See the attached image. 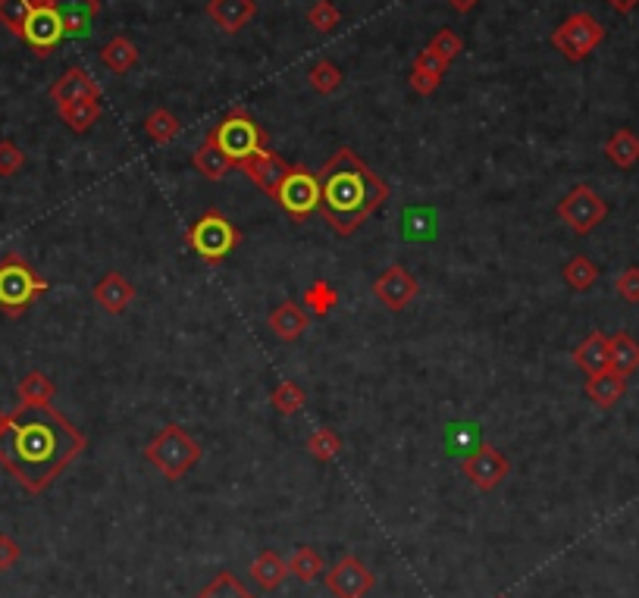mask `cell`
Wrapping results in <instances>:
<instances>
[{
    "mask_svg": "<svg viewBox=\"0 0 639 598\" xmlns=\"http://www.w3.org/2000/svg\"><path fill=\"white\" fill-rule=\"evenodd\" d=\"M88 439L51 404H19L0 426V467L29 495H41L85 451Z\"/></svg>",
    "mask_w": 639,
    "mask_h": 598,
    "instance_id": "obj_1",
    "label": "cell"
},
{
    "mask_svg": "<svg viewBox=\"0 0 639 598\" xmlns=\"http://www.w3.org/2000/svg\"><path fill=\"white\" fill-rule=\"evenodd\" d=\"M320 179V217L339 238H351L376 210L389 201V185L354 154V148H339L323 163Z\"/></svg>",
    "mask_w": 639,
    "mask_h": 598,
    "instance_id": "obj_2",
    "label": "cell"
},
{
    "mask_svg": "<svg viewBox=\"0 0 639 598\" xmlns=\"http://www.w3.org/2000/svg\"><path fill=\"white\" fill-rule=\"evenodd\" d=\"M47 289V279L19 251L0 257V310L10 320H19Z\"/></svg>",
    "mask_w": 639,
    "mask_h": 598,
    "instance_id": "obj_3",
    "label": "cell"
},
{
    "mask_svg": "<svg viewBox=\"0 0 639 598\" xmlns=\"http://www.w3.org/2000/svg\"><path fill=\"white\" fill-rule=\"evenodd\" d=\"M207 138L217 145L235 166H242L254 154L267 151V132L257 126V119L245 107H232L217 126L207 132Z\"/></svg>",
    "mask_w": 639,
    "mask_h": 598,
    "instance_id": "obj_4",
    "label": "cell"
},
{
    "mask_svg": "<svg viewBox=\"0 0 639 598\" xmlns=\"http://www.w3.org/2000/svg\"><path fill=\"white\" fill-rule=\"evenodd\" d=\"M201 442H195L179 423H167L160 433L148 442L145 458L167 476L170 483L182 480V476L201 461Z\"/></svg>",
    "mask_w": 639,
    "mask_h": 598,
    "instance_id": "obj_5",
    "label": "cell"
},
{
    "mask_svg": "<svg viewBox=\"0 0 639 598\" xmlns=\"http://www.w3.org/2000/svg\"><path fill=\"white\" fill-rule=\"evenodd\" d=\"M239 242H242V232L235 229L220 210L201 213V217L185 232L188 251H195L207 267H220V263L239 248Z\"/></svg>",
    "mask_w": 639,
    "mask_h": 598,
    "instance_id": "obj_6",
    "label": "cell"
},
{
    "mask_svg": "<svg viewBox=\"0 0 639 598\" xmlns=\"http://www.w3.org/2000/svg\"><path fill=\"white\" fill-rule=\"evenodd\" d=\"M602 41H605V26H602V22L593 13H586V10L567 16L561 26L552 32L555 51L564 60H571V63H583Z\"/></svg>",
    "mask_w": 639,
    "mask_h": 598,
    "instance_id": "obj_7",
    "label": "cell"
},
{
    "mask_svg": "<svg viewBox=\"0 0 639 598\" xmlns=\"http://www.w3.org/2000/svg\"><path fill=\"white\" fill-rule=\"evenodd\" d=\"M605 217H608V204L599 191H593L589 185H574L558 201V220L574 235H589Z\"/></svg>",
    "mask_w": 639,
    "mask_h": 598,
    "instance_id": "obj_8",
    "label": "cell"
},
{
    "mask_svg": "<svg viewBox=\"0 0 639 598\" xmlns=\"http://www.w3.org/2000/svg\"><path fill=\"white\" fill-rule=\"evenodd\" d=\"M273 198L292 220H307L314 210H320V179L307 166H292Z\"/></svg>",
    "mask_w": 639,
    "mask_h": 598,
    "instance_id": "obj_9",
    "label": "cell"
},
{
    "mask_svg": "<svg viewBox=\"0 0 639 598\" xmlns=\"http://www.w3.org/2000/svg\"><path fill=\"white\" fill-rule=\"evenodd\" d=\"M63 38H66V32H63V22H60V13L54 10V4L51 0H35L26 26H22V41L32 47L35 57L44 60L57 51V44Z\"/></svg>",
    "mask_w": 639,
    "mask_h": 598,
    "instance_id": "obj_10",
    "label": "cell"
},
{
    "mask_svg": "<svg viewBox=\"0 0 639 598\" xmlns=\"http://www.w3.org/2000/svg\"><path fill=\"white\" fill-rule=\"evenodd\" d=\"M323 580H326V589L336 598H364L376 586V577L364 567V561L358 555L339 558L333 567L326 570Z\"/></svg>",
    "mask_w": 639,
    "mask_h": 598,
    "instance_id": "obj_11",
    "label": "cell"
},
{
    "mask_svg": "<svg viewBox=\"0 0 639 598\" xmlns=\"http://www.w3.org/2000/svg\"><path fill=\"white\" fill-rule=\"evenodd\" d=\"M464 476L467 480L477 486L480 492H492L495 486H502L508 480V473H511V464L508 458L499 451V448H492V445H480L473 454H467L464 464H461Z\"/></svg>",
    "mask_w": 639,
    "mask_h": 598,
    "instance_id": "obj_12",
    "label": "cell"
},
{
    "mask_svg": "<svg viewBox=\"0 0 639 598\" xmlns=\"http://www.w3.org/2000/svg\"><path fill=\"white\" fill-rule=\"evenodd\" d=\"M417 292H420L417 279L405 267H401V263L383 270V276H376V282H373L376 301H380L386 310H392V314H401L405 307H411V301L417 298Z\"/></svg>",
    "mask_w": 639,
    "mask_h": 598,
    "instance_id": "obj_13",
    "label": "cell"
},
{
    "mask_svg": "<svg viewBox=\"0 0 639 598\" xmlns=\"http://www.w3.org/2000/svg\"><path fill=\"white\" fill-rule=\"evenodd\" d=\"M51 101L60 107V104H73V101H101V85L94 82V76H88V69L82 66H69L66 73L51 85Z\"/></svg>",
    "mask_w": 639,
    "mask_h": 598,
    "instance_id": "obj_14",
    "label": "cell"
},
{
    "mask_svg": "<svg viewBox=\"0 0 639 598\" xmlns=\"http://www.w3.org/2000/svg\"><path fill=\"white\" fill-rule=\"evenodd\" d=\"M239 170L260 188V191H267V195H276V188L282 185V179L289 176V170L292 166L282 160L279 154H273L270 148L267 151H260V154H254L251 160H245Z\"/></svg>",
    "mask_w": 639,
    "mask_h": 598,
    "instance_id": "obj_15",
    "label": "cell"
},
{
    "mask_svg": "<svg viewBox=\"0 0 639 598\" xmlns=\"http://www.w3.org/2000/svg\"><path fill=\"white\" fill-rule=\"evenodd\" d=\"M257 16V0H207V19L226 35L242 32Z\"/></svg>",
    "mask_w": 639,
    "mask_h": 598,
    "instance_id": "obj_16",
    "label": "cell"
},
{
    "mask_svg": "<svg viewBox=\"0 0 639 598\" xmlns=\"http://www.w3.org/2000/svg\"><path fill=\"white\" fill-rule=\"evenodd\" d=\"M94 301H98L107 314L113 317H120L129 310V304L135 301V285L123 276V273H107L101 276L98 282H94V289H91Z\"/></svg>",
    "mask_w": 639,
    "mask_h": 598,
    "instance_id": "obj_17",
    "label": "cell"
},
{
    "mask_svg": "<svg viewBox=\"0 0 639 598\" xmlns=\"http://www.w3.org/2000/svg\"><path fill=\"white\" fill-rule=\"evenodd\" d=\"M60 13L63 32L69 38H85L91 32V22L101 13V0H51Z\"/></svg>",
    "mask_w": 639,
    "mask_h": 598,
    "instance_id": "obj_18",
    "label": "cell"
},
{
    "mask_svg": "<svg viewBox=\"0 0 639 598\" xmlns=\"http://www.w3.org/2000/svg\"><path fill=\"white\" fill-rule=\"evenodd\" d=\"M448 66L436 51H430V47H423V51L414 57V66H411V88L420 94V98H430V94L439 88L442 76L448 73Z\"/></svg>",
    "mask_w": 639,
    "mask_h": 598,
    "instance_id": "obj_19",
    "label": "cell"
},
{
    "mask_svg": "<svg viewBox=\"0 0 639 598\" xmlns=\"http://www.w3.org/2000/svg\"><path fill=\"white\" fill-rule=\"evenodd\" d=\"M574 364L586 373V376H596L602 370L611 367V339L605 332H589V336L574 348Z\"/></svg>",
    "mask_w": 639,
    "mask_h": 598,
    "instance_id": "obj_20",
    "label": "cell"
},
{
    "mask_svg": "<svg viewBox=\"0 0 639 598\" xmlns=\"http://www.w3.org/2000/svg\"><path fill=\"white\" fill-rule=\"evenodd\" d=\"M583 392H586L589 401L596 404V408L608 411V408H614V404H618V401L627 395V376L614 373V370L608 367V370H602V373H596V376H589Z\"/></svg>",
    "mask_w": 639,
    "mask_h": 598,
    "instance_id": "obj_21",
    "label": "cell"
},
{
    "mask_svg": "<svg viewBox=\"0 0 639 598\" xmlns=\"http://www.w3.org/2000/svg\"><path fill=\"white\" fill-rule=\"evenodd\" d=\"M307 326H311V314H307L304 307H298L295 301H282L273 314H270V329L282 342H295L301 339Z\"/></svg>",
    "mask_w": 639,
    "mask_h": 598,
    "instance_id": "obj_22",
    "label": "cell"
},
{
    "mask_svg": "<svg viewBox=\"0 0 639 598\" xmlns=\"http://www.w3.org/2000/svg\"><path fill=\"white\" fill-rule=\"evenodd\" d=\"M101 63L110 69V73H116V76L132 73L135 63H138V47H135V41L126 38V35H113V38L101 47Z\"/></svg>",
    "mask_w": 639,
    "mask_h": 598,
    "instance_id": "obj_23",
    "label": "cell"
},
{
    "mask_svg": "<svg viewBox=\"0 0 639 598\" xmlns=\"http://www.w3.org/2000/svg\"><path fill=\"white\" fill-rule=\"evenodd\" d=\"M286 577H289V564L282 561L276 552H270V548L267 552H260L251 564V580L264 592H276L282 583H286Z\"/></svg>",
    "mask_w": 639,
    "mask_h": 598,
    "instance_id": "obj_24",
    "label": "cell"
},
{
    "mask_svg": "<svg viewBox=\"0 0 639 598\" xmlns=\"http://www.w3.org/2000/svg\"><path fill=\"white\" fill-rule=\"evenodd\" d=\"M192 163H195V170H198L204 179H210V182H220V179L232 170V166H235L217 145H213V141H210L207 135H204V141L198 145Z\"/></svg>",
    "mask_w": 639,
    "mask_h": 598,
    "instance_id": "obj_25",
    "label": "cell"
},
{
    "mask_svg": "<svg viewBox=\"0 0 639 598\" xmlns=\"http://www.w3.org/2000/svg\"><path fill=\"white\" fill-rule=\"evenodd\" d=\"M57 113H60V119H63V126L69 129V132H76V135H85L94 123H98L101 119V101H94V98H88V101H73V104H60L57 107Z\"/></svg>",
    "mask_w": 639,
    "mask_h": 598,
    "instance_id": "obj_26",
    "label": "cell"
},
{
    "mask_svg": "<svg viewBox=\"0 0 639 598\" xmlns=\"http://www.w3.org/2000/svg\"><path fill=\"white\" fill-rule=\"evenodd\" d=\"M605 157L618 166V170H633L639 163V135L630 129H618L605 141Z\"/></svg>",
    "mask_w": 639,
    "mask_h": 598,
    "instance_id": "obj_27",
    "label": "cell"
},
{
    "mask_svg": "<svg viewBox=\"0 0 639 598\" xmlns=\"http://www.w3.org/2000/svg\"><path fill=\"white\" fill-rule=\"evenodd\" d=\"M611 339V370L630 376L639 370V342L630 336V332H614Z\"/></svg>",
    "mask_w": 639,
    "mask_h": 598,
    "instance_id": "obj_28",
    "label": "cell"
},
{
    "mask_svg": "<svg viewBox=\"0 0 639 598\" xmlns=\"http://www.w3.org/2000/svg\"><path fill=\"white\" fill-rule=\"evenodd\" d=\"M16 395H19V404H51L57 395V386L51 382V376H44L41 370H29L19 379Z\"/></svg>",
    "mask_w": 639,
    "mask_h": 598,
    "instance_id": "obj_29",
    "label": "cell"
},
{
    "mask_svg": "<svg viewBox=\"0 0 639 598\" xmlns=\"http://www.w3.org/2000/svg\"><path fill=\"white\" fill-rule=\"evenodd\" d=\"M145 132H148V138L154 141V145H170L173 138H179L182 123H179V116L170 113L167 107H157L145 119Z\"/></svg>",
    "mask_w": 639,
    "mask_h": 598,
    "instance_id": "obj_30",
    "label": "cell"
},
{
    "mask_svg": "<svg viewBox=\"0 0 639 598\" xmlns=\"http://www.w3.org/2000/svg\"><path fill=\"white\" fill-rule=\"evenodd\" d=\"M561 276H564V282L571 285L574 292H589L599 282V267L589 257L577 254V257H571V260L564 263Z\"/></svg>",
    "mask_w": 639,
    "mask_h": 598,
    "instance_id": "obj_31",
    "label": "cell"
},
{
    "mask_svg": "<svg viewBox=\"0 0 639 598\" xmlns=\"http://www.w3.org/2000/svg\"><path fill=\"white\" fill-rule=\"evenodd\" d=\"M301 301H304V307L311 310L314 317H329L336 310V304H339V292L333 289V285H329L326 279H317L314 285H307V292L301 295Z\"/></svg>",
    "mask_w": 639,
    "mask_h": 598,
    "instance_id": "obj_32",
    "label": "cell"
},
{
    "mask_svg": "<svg viewBox=\"0 0 639 598\" xmlns=\"http://www.w3.org/2000/svg\"><path fill=\"white\" fill-rule=\"evenodd\" d=\"M323 570H326V564H323L320 552H314L311 545L295 548L292 558H289V573H292L295 580H301V583H314Z\"/></svg>",
    "mask_w": 639,
    "mask_h": 598,
    "instance_id": "obj_33",
    "label": "cell"
},
{
    "mask_svg": "<svg viewBox=\"0 0 639 598\" xmlns=\"http://www.w3.org/2000/svg\"><path fill=\"white\" fill-rule=\"evenodd\" d=\"M195 598H257L251 589H245V583H239L232 570H220Z\"/></svg>",
    "mask_w": 639,
    "mask_h": 598,
    "instance_id": "obj_34",
    "label": "cell"
},
{
    "mask_svg": "<svg viewBox=\"0 0 639 598\" xmlns=\"http://www.w3.org/2000/svg\"><path fill=\"white\" fill-rule=\"evenodd\" d=\"M480 442V426L477 423H455L445 436V448L448 454H458V458H467V454L477 451Z\"/></svg>",
    "mask_w": 639,
    "mask_h": 598,
    "instance_id": "obj_35",
    "label": "cell"
},
{
    "mask_svg": "<svg viewBox=\"0 0 639 598\" xmlns=\"http://www.w3.org/2000/svg\"><path fill=\"white\" fill-rule=\"evenodd\" d=\"M342 69L333 63V60H317L311 66V73H307V82H311V88L320 94V98H329V94H336L342 88Z\"/></svg>",
    "mask_w": 639,
    "mask_h": 598,
    "instance_id": "obj_36",
    "label": "cell"
},
{
    "mask_svg": "<svg viewBox=\"0 0 639 598\" xmlns=\"http://www.w3.org/2000/svg\"><path fill=\"white\" fill-rule=\"evenodd\" d=\"M270 401H273V408H276L279 414L292 417V414H298V411L304 408L307 395H304V389L298 386V382H292V379H282L279 386L273 389Z\"/></svg>",
    "mask_w": 639,
    "mask_h": 598,
    "instance_id": "obj_37",
    "label": "cell"
},
{
    "mask_svg": "<svg viewBox=\"0 0 639 598\" xmlns=\"http://www.w3.org/2000/svg\"><path fill=\"white\" fill-rule=\"evenodd\" d=\"M307 451H311V458L320 461V464H329L336 458V454L342 451V439L336 429H329V426H320L317 433L307 439Z\"/></svg>",
    "mask_w": 639,
    "mask_h": 598,
    "instance_id": "obj_38",
    "label": "cell"
},
{
    "mask_svg": "<svg viewBox=\"0 0 639 598\" xmlns=\"http://www.w3.org/2000/svg\"><path fill=\"white\" fill-rule=\"evenodd\" d=\"M35 0H0V26H7L10 35L22 38V26L32 13Z\"/></svg>",
    "mask_w": 639,
    "mask_h": 598,
    "instance_id": "obj_39",
    "label": "cell"
},
{
    "mask_svg": "<svg viewBox=\"0 0 639 598\" xmlns=\"http://www.w3.org/2000/svg\"><path fill=\"white\" fill-rule=\"evenodd\" d=\"M339 22H342V13L333 0H317V4L307 10V26H311L314 32L326 35V32H333Z\"/></svg>",
    "mask_w": 639,
    "mask_h": 598,
    "instance_id": "obj_40",
    "label": "cell"
},
{
    "mask_svg": "<svg viewBox=\"0 0 639 598\" xmlns=\"http://www.w3.org/2000/svg\"><path fill=\"white\" fill-rule=\"evenodd\" d=\"M426 47H430V51H436L445 63H455V60L461 57V51H464V41H461V35L452 32V29H439Z\"/></svg>",
    "mask_w": 639,
    "mask_h": 598,
    "instance_id": "obj_41",
    "label": "cell"
},
{
    "mask_svg": "<svg viewBox=\"0 0 639 598\" xmlns=\"http://www.w3.org/2000/svg\"><path fill=\"white\" fill-rule=\"evenodd\" d=\"M22 166H26V154L19 151L16 141H10V138L0 141V176L10 179L22 170Z\"/></svg>",
    "mask_w": 639,
    "mask_h": 598,
    "instance_id": "obj_42",
    "label": "cell"
},
{
    "mask_svg": "<svg viewBox=\"0 0 639 598\" xmlns=\"http://www.w3.org/2000/svg\"><path fill=\"white\" fill-rule=\"evenodd\" d=\"M614 289H618V295L630 304H639V267H627L618 282H614Z\"/></svg>",
    "mask_w": 639,
    "mask_h": 598,
    "instance_id": "obj_43",
    "label": "cell"
},
{
    "mask_svg": "<svg viewBox=\"0 0 639 598\" xmlns=\"http://www.w3.org/2000/svg\"><path fill=\"white\" fill-rule=\"evenodd\" d=\"M22 558V548L13 536L0 533V570H13Z\"/></svg>",
    "mask_w": 639,
    "mask_h": 598,
    "instance_id": "obj_44",
    "label": "cell"
},
{
    "mask_svg": "<svg viewBox=\"0 0 639 598\" xmlns=\"http://www.w3.org/2000/svg\"><path fill=\"white\" fill-rule=\"evenodd\" d=\"M448 4H452V10H455V13H470L473 7L480 4V0H448Z\"/></svg>",
    "mask_w": 639,
    "mask_h": 598,
    "instance_id": "obj_45",
    "label": "cell"
},
{
    "mask_svg": "<svg viewBox=\"0 0 639 598\" xmlns=\"http://www.w3.org/2000/svg\"><path fill=\"white\" fill-rule=\"evenodd\" d=\"M608 4H611L614 10H618V13H633L639 0H608Z\"/></svg>",
    "mask_w": 639,
    "mask_h": 598,
    "instance_id": "obj_46",
    "label": "cell"
},
{
    "mask_svg": "<svg viewBox=\"0 0 639 598\" xmlns=\"http://www.w3.org/2000/svg\"><path fill=\"white\" fill-rule=\"evenodd\" d=\"M0 426H4V414H0Z\"/></svg>",
    "mask_w": 639,
    "mask_h": 598,
    "instance_id": "obj_47",
    "label": "cell"
},
{
    "mask_svg": "<svg viewBox=\"0 0 639 598\" xmlns=\"http://www.w3.org/2000/svg\"><path fill=\"white\" fill-rule=\"evenodd\" d=\"M499 598H508V595H499Z\"/></svg>",
    "mask_w": 639,
    "mask_h": 598,
    "instance_id": "obj_48",
    "label": "cell"
}]
</instances>
